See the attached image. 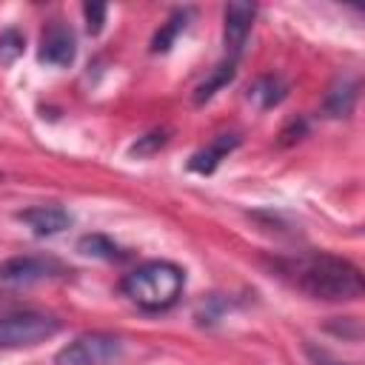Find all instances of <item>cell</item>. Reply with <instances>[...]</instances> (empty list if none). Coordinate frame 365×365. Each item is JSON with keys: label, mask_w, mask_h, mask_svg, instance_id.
Segmentation results:
<instances>
[{"label": "cell", "mask_w": 365, "mask_h": 365, "mask_svg": "<svg viewBox=\"0 0 365 365\" xmlns=\"http://www.w3.org/2000/svg\"><path fill=\"white\" fill-rule=\"evenodd\" d=\"M37 60L43 66L51 68H68L77 60V37L71 31L68 23L63 20H51L43 34H40V48H37Z\"/></svg>", "instance_id": "cell-6"}, {"label": "cell", "mask_w": 365, "mask_h": 365, "mask_svg": "<svg viewBox=\"0 0 365 365\" xmlns=\"http://www.w3.org/2000/svg\"><path fill=\"white\" fill-rule=\"evenodd\" d=\"M356 100H359V80L342 77V80L328 91V97H325V103H322V111H325V117H334V120L351 117Z\"/></svg>", "instance_id": "cell-10"}, {"label": "cell", "mask_w": 365, "mask_h": 365, "mask_svg": "<svg viewBox=\"0 0 365 365\" xmlns=\"http://www.w3.org/2000/svg\"><path fill=\"white\" fill-rule=\"evenodd\" d=\"M234 74H237V60L234 57H228V60H222L197 88H194V103L197 106H202V103H208L220 88H225L231 80H234Z\"/></svg>", "instance_id": "cell-13"}, {"label": "cell", "mask_w": 365, "mask_h": 365, "mask_svg": "<svg viewBox=\"0 0 365 365\" xmlns=\"http://www.w3.org/2000/svg\"><path fill=\"white\" fill-rule=\"evenodd\" d=\"M277 268L285 279H291L302 294H308L314 299L348 302V299L362 297L359 268L336 254L314 251V254H302L294 259H279Z\"/></svg>", "instance_id": "cell-1"}, {"label": "cell", "mask_w": 365, "mask_h": 365, "mask_svg": "<svg viewBox=\"0 0 365 365\" xmlns=\"http://www.w3.org/2000/svg\"><path fill=\"white\" fill-rule=\"evenodd\" d=\"M83 17H86L88 34H100L103 31V23L108 17V6H103V3H86L83 6Z\"/></svg>", "instance_id": "cell-17"}, {"label": "cell", "mask_w": 365, "mask_h": 365, "mask_svg": "<svg viewBox=\"0 0 365 365\" xmlns=\"http://www.w3.org/2000/svg\"><path fill=\"white\" fill-rule=\"evenodd\" d=\"M68 268L48 254H20L0 262V282L6 285H37L66 277Z\"/></svg>", "instance_id": "cell-5"}, {"label": "cell", "mask_w": 365, "mask_h": 365, "mask_svg": "<svg viewBox=\"0 0 365 365\" xmlns=\"http://www.w3.org/2000/svg\"><path fill=\"white\" fill-rule=\"evenodd\" d=\"M26 48V34L14 26L0 31V66H11Z\"/></svg>", "instance_id": "cell-15"}, {"label": "cell", "mask_w": 365, "mask_h": 365, "mask_svg": "<svg viewBox=\"0 0 365 365\" xmlns=\"http://www.w3.org/2000/svg\"><path fill=\"white\" fill-rule=\"evenodd\" d=\"M285 97H288V83H285L279 74H262V77H257L254 86L248 88V100H251L257 108H262V111L279 106Z\"/></svg>", "instance_id": "cell-11"}, {"label": "cell", "mask_w": 365, "mask_h": 365, "mask_svg": "<svg viewBox=\"0 0 365 365\" xmlns=\"http://www.w3.org/2000/svg\"><path fill=\"white\" fill-rule=\"evenodd\" d=\"M237 145H240V137H237V134H220V137H214L205 148H200L197 154H191L188 168H191L194 174H211V171H217V165H220Z\"/></svg>", "instance_id": "cell-9"}, {"label": "cell", "mask_w": 365, "mask_h": 365, "mask_svg": "<svg viewBox=\"0 0 365 365\" xmlns=\"http://www.w3.org/2000/svg\"><path fill=\"white\" fill-rule=\"evenodd\" d=\"M60 331V322L48 314L17 311L0 314V348H31Z\"/></svg>", "instance_id": "cell-3"}, {"label": "cell", "mask_w": 365, "mask_h": 365, "mask_svg": "<svg viewBox=\"0 0 365 365\" xmlns=\"http://www.w3.org/2000/svg\"><path fill=\"white\" fill-rule=\"evenodd\" d=\"M188 20H191V9H174V11L168 14V20L160 26V31L154 34V40H151V51H154V54H165V51L177 43V37L185 31Z\"/></svg>", "instance_id": "cell-12"}, {"label": "cell", "mask_w": 365, "mask_h": 365, "mask_svg": "<svg viewBox=\"0 0 365 365\" xmlns=\"http://www.w3.org/2000/svg\"><path fill=\"white\" fill-rule=\"evenodd\" d=\"M123 356V342L111 334H80L54 354V365H111Z\"/></svg>", "instance_id": "cell-4"}, {"label": "cell", "mask_w": 365, "mask_h": 365, "mask_svg": "<svg viewBox=\"0 0 365 365\" xmlns=\"http://www.w3.org/2000/svg\"><path fill=\"white\" fill-rule=\"evenodd\" d=\"M308 356L314 359V365H345V362H339V359H334L331 354L317 351V348H308Z\"/></svg>", "instance_id": "cell-18"}, {"label": "cell", "mask_w": 365, "mask_h": 365, "mask_svg": "<svg viewBox=\"0 0 365 365\" xmlns=\"http://www.w3.org/2000/svg\"><path fill=\"white\" fill-rule=\"evenodd\" d=\"M77 251L83 257H94V259H108V262H117L125 257V248H120L111 237L106 234H83L77 240Z\"/></svg>", "instance_id": "cell-14"}, {"label": "cell", "mask_w": 365, "mask_h": 365, "mask_svg": "<svg viewBox=\"0 0 365 365\" xmlns=\"http://www.w3.org/2000/svg\"><path fill=\"white\" fill-rule=\"evenodd\" d=\"M17 220H20L23 225H29L34 237H54V234L66 231V228L74 222V217H71L63 205H54V202H51V205H31V208H23V211H17Z\"/></svg>", "instance_id": "cell-8"}, {"label": "cell", "mask_w": 365, "mask_h": 365, "mask_svg": "<svg viewBox=\"0 0 365 365\" xmlns=\"http://www.w3.org/2000/svg\"><path fill=\"white\" fill-rule=\"evenodd\" d=\"M168 143V131H148V134H143V137H137V143L128 148V154L131 157H151V154H157L163 145Z\"/></svg>", "instance_id": "cell-16"}, {"label": "cell", "mask_w": 365, "mask_h": 365, "mask_svg": "<svg viewBox=\"0 0 365 365\" xmlns=\"http://www.w3.org/2000/svg\"><path fill=\"white\" fill-rule=\"evenodd\" d=\"M120 291L148 314L168 311L185 291V271L168 259H151L123 277Z\"/></svg>", "instance_id": "cell-2"}, {"label": "cell", "mask_w": 365, "mask_h": 365, "mask_svg": "<svg viewBox=\"0 0 365 365\" xmlns=\"http://www.w3.org/2000/svg\"><path fill=\"white\" fill-rule=\"evenodd\" d=\"M257 17V6L251 3H228L222 11V43L225 51H231V57L245 46V37L251 34Z\"/></svg>", "instance_id": "cell-7"}]
</instances>
